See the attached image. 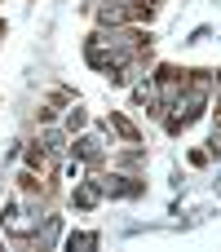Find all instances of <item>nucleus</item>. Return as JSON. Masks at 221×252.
<instances>
[{"mask_svg": "<svg viewBox=\"0 0 221 252\" xmlns=\"http://www.w3.org/2000/svg\"><path fill=\"white\" fill-rule=\"evenodd\" d=\"M66 248H71V252H75V248H97V235H71Z\"/></svg>", "mask_w": 221, "mask_h": 252, "instance_id": "7", "label": "nucleus"}, {"mask_svg": "<svg viewBox=\"0 0 221 252\" xmlns=\"http://www.w3.org/2000/svg\"><path fill=\"white\" fill-rule=\"evenodd\" d=\"M0 221H4L9 230H18V235H22V230H31V221L22 217V204H4V217H0Z\"/></svg>", "mask_w": 221, "mask_h": 252, "instance_id": "4", "label": "nucleus"}, {"mask_svg": "<svg viewBox=\"0 0 221 252\" xmlns=\"http://www.w3.org/2000/svg\"><path fill=\"white\" fill-rule=\"evenodd\" d=\"M75 151H80V159H97V155H102V133L80 137V142H75Z\"/></svg>", "mask_w": 221, "mask_h": 252, "instance_id": "5", "label": "nucleus"}, {"mask_svg": "<svg viewBox=\"0 0 221 252\" xmlns=\"http://www.w3.org/2000/svg\"><path fill=\"white\" fill-rule=\"evenodd\" d=\"M97 199H102V182H75V195H71L75 208H97Z\"/></svg>", "mask_w": 221, "mask_h": 252, "instance_id": "3", "label": "nucleus"}, {"mask_svg": "<svg viewBox=\"0 0 221 252\" xmlns=\"http://www.w3.org/2000/svg\"><path fill=\"white\" fill-rule=\"evenodd\" d=\"M208 89H213L208 71H195V80H186V84L173 93V120H168V128H182V124H190V120L204 111V102H208Z\"/></svg>", "mask_w": 221, "mask_h": 252, "instance_id": "1", "label": "nucleus"}, {"mask_svg": "<svg viewBox=\"0 0 221 252\" xmlns=\"http://www.w3.org/2000/svg\"><path fill=\"white\" fill-rule=\"evenodd\" d=\"M213 155H221V120H217V128H213Z\"/></svg>", "mask_w": 221, "mask_h": 252, "instance_id": "9", "label": "nucleus"}, {"mask_svg": "<svg viewBox=\"0 0 221 252\" xmlns=\"http://www.w3.org/2000/svg\"><path fill=\"white\" fill-rule=\"evenodd\" d=\"M66 128H84V111H80V106H75V111L66 115Z\"/></svg>", "mask_w": 221, "mask_h": 252, "instance_id": "8", "label": "nucleus"}, {"mask_svg": "<svg viewBox=\"0 0 221 252\" xmlns=\"http://www.w3.org/2000/svg\"><path fill=\"white\" fill-rule=\"evenodd\" d=\"M111 124H115V128H120V133H124V137L137 146V124H133V120H124V115H111Z\"/></svg>", "mask_w": 221, "mask_h": 252, "instance_id": "6", "label": "nucleus"}, {"mask_svg": "<svg viewBox=\"0 0 221 252\" xmlns=\"http://www.w3.org/2000/svg\"><path fill=\"white\" fill-rule=\"evenodd\" d=\"M146 186L137 182V177H106L102 182V195H115V199H137Z\"/></svg>", "mask_w": 221, "mask_h": 252, "instance_id": "2", "label": "nucleus"}]
</instances>
